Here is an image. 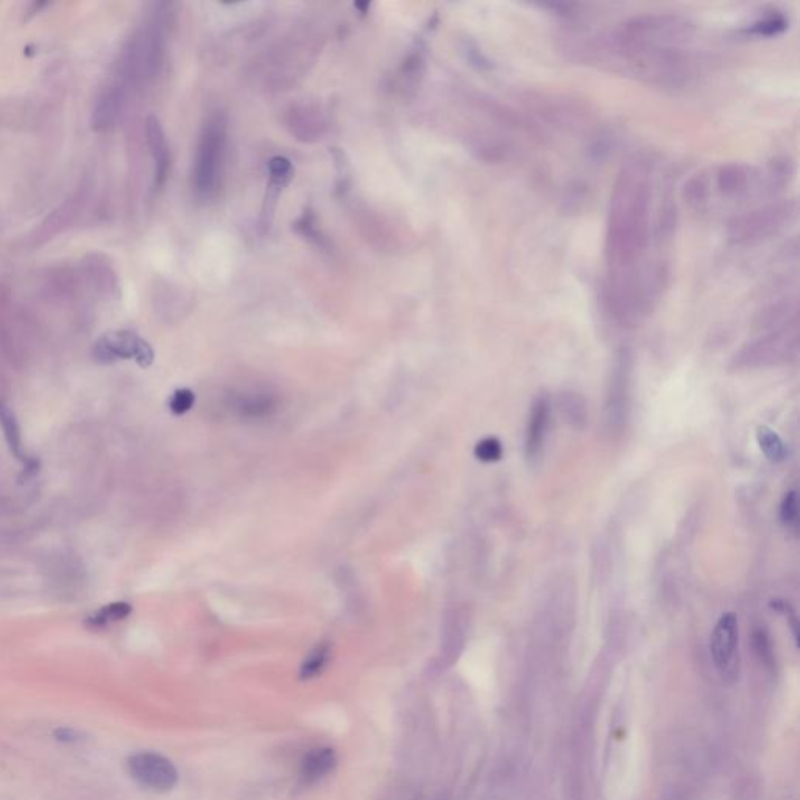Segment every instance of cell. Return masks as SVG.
<instances>
[{
	"label": "cell",
	"instance_id": "obj_1",
	"mask_svg": "<svg viewBox=\"0 0 800 800\" xmlns=\"http://www.w3.org/2000/svg\"><path fill=\"white\" fill-rule=\"evenodd\" d=\"M652 164L632 158L620 169L609 200L605 258L607 294H641L663 286V265L647 263L652 239Z\"/></svg>",
	"mask_w": 800,
	"mask_h": 800
},
{
	"label": "cell",
	"instance_id": "obj_2",
	"mask_svg": "<svg viewBox=\"0 0 800 800\" xmlns=\"http://www.w3.org/2000/svg\"><path fill=\"white\" fill-rule=\"evenodd\" d=\"M169 14L168 5L158 6L144 27L128 42L122 63L127 83L140 85L160 74L168 40Z\"/></svg>",
	"mask_w": 800,
	"mask_h": 800
},
{
	"label": "cell",
	"instance_id": "obj_3",
	"mask_svg": "<svg viewBox=\"0 0 800 800\" xmlns=\"http://www.w3.org/2000/svg\"><path fill=\"white\" fill-rule=\"evenodd\" d=\"M226 145L227 119L218 111L203 124L192 166V192L200 203L215 200L219 192Z\"/></svg>",
	"mask_w": 800,
	"mask_h": 800
},
{
	"label": "cell",
	"instance_id": "obj_4",
	"mask_svg": "<svg viewBox=\"0 0 800 800\" xmlns=\"http://www.w3.org/2000/svg\"><path fill=\"white\" fill-rule=\"evenodd\" d=\"M795 200L766 205L731 218L727 224V237L737 246L761 243L785 230L795 220Z\"/></svg>",
	"mask_w": 800,
	"mask_h": 800
},
{
	"label": "cell",
	"instance_id": "obj_5",
	"mask_svg": "<svg viewBox=\"0 0 800 800\" xmlns=\"http://www.w3.org/2000/svg\"><path fill=\"white\" fill-rule=\"evenodd\" d=\"M94 358L102 365L119 360H135L141 367L153 363V349L140 335L130 330H115L105 333L93 349Z\"/></svg>",
	"mask_w": 800,
	"mask_h": 800
},
{
	"label": "cell",
	"instance_id": "obj_6",
	"mask_svg": "<svg viewBox=\"0 0 800 800\" xmlns=\"http://www.w3.org/2000/svg\"><path fill=\"white\" fill-rule=\"evenodd\" d=\"M126 767L135 782L157 793L171 791L179 782V772L175 766L166 757L155 752L144 750L130 755Z\"/></svg>",
	"mask_w": 800,
	"mask_h": 800
},
{
	"label": "cell",
	"instance_id": "obj_7",
	"mask_svg": "<svg viewBox=\"0 0 800 800\" xmlns=\"http://www.w3.org/2000/svg\"><path fill=\"white\" fill-rule=\"evenodd\" d=\"M738 618L735 613H724L714 626L710 638V652L714 665L724 675L735 674L738 667Z\"/></svg>",
	"mask_w": 800,
	"mask_h": 800
},
{
	"label": "cell",
	"instance_id": "obj_8",
	"mask_svg": "<svg viewBox=\"0 0 800 800\" xmlns=\"http://www.w3.org/2000/svg\"><path fill=\"white\" fill-rule=\"evenodd\" d=\"M267 171H269V181H267L266 192H265L263 207H261L260 220H258L261 232L263 233L269 232L273 228L280 196H282L284 188L288 186V183L294 177L293 163L288 158L282 157V155H277V157H273L269 160Z\"/></svg>",
	"mask_w": 800,
	"mask_h": 800
},
{
	"label": "cell",
	"instance_id": "obj_9",
	"mask_svg": "<svg viewBox=\"0 0 800 800\" xmlns=\"http://www.w3.org/2000/svg\"><path fill=\"white\" fill-rule=\"evenodd\" d=\"M286 124L291 135L302 143L322 140L327 132L325 113L316 104L293 105L286 115Z\"/></svg>",
	"mask_w": 800,
	"mask_h": 800
},
{
	"label": "cell",
	"instance_id": "obj_10",
	"mask_svg": "<svg viewBox=\"0 0 800 800\" xmlns=\"http://www.w3.org/2000/svg\"><path fill=\"white\" fill-rule=\"evenodd\" d=\"M551 423V404L545 395L536 397L528 416L526 433V455L528 460H536L543 452L547 430Z\"/></svg>",
	"mask_w": 800,
	"mask_h": 800
},
{
	"label": "cell",
	"instance_id": "obj_11",
	"mask_svg": "<svg viewBox=\"0 0 800 800\" xmlns=\"http://www.w3.org/2000/svg\"><path fill=\"white\" fill-rule=\"evenodd\" d=\"M0 425H2L6 444H8V449L13 453V457L23 464V476H25V480H27L30 476H33V474L40 470H38L40 463L35 459L29 457L27 452H25L21 425H19L18 419H16V414L2 399H0Z\"/></svg>",
	"mask_w": 800,
	"mask_h": 800
},
{
	"label": "cell",
	"instance_id": "obj_12",
	"mask_svg": "<svg viewBox=\"0 0 800 800\" xmlns=\"http://www.w3.org/2000/svg\"><path fill=\"white\" fill-rule=\"evenodd\" d=\"M754 168H750L744 163H729L721 166L716 174V188L718 191L729 199H737L746 196L754 186Z\"/></svg>",
	"mask_w": 800,
	"mask_h": 800
},
{
	"label": "cell",
	"instance_id": "obj_13",
	"mask_svg": "<svg viewBox=\"0 0 800 800\" xmlns=\"http://www.w3.org/2000/svg\"><path fill=\"white\" fill-rule=\"evenodd\" d=\"M145 140H147L152 158L155 163V186L162 188L168 181L171 152H169L168 140H166L162 124L155 116H149L145 121Z\"/></svg>",
	"mask_w": 800,
	"mask_h": 800
},
{
	"label": "cell",
	"instance_id": "obj_14",
	"mask_svg": "<svg viewBox=\"0 0 800 800\" xmlns=\"http://www.w3.org/2000/svg\"><path fill=\"white\" fill-rule=\"evenodd\" d=\"M124 96H126V88L111 87L107 89L96 105L94 110V127L98 130H105L110 128L117 117L121 115L122 104H124Z\"/></svg>",
	"mask_w": 800,
	"mask_h": 800
},
{
	"label": "cell",
	"instance_id": "obj_15",
	"mask_svg": "<svg viewBox=\"0 0 800 800\" xmlns=\"http://www.w3.org/2000/svg\"><path fill=\"white\" fill-rule=\"evenodd\" d=\"M337 761V754L333 749H314L302 761V780L305 783L318 782L335 769Z\"/></svg>",
	"mask_w": 800,
	"mask_h": 800
},
{
	"label": "cell",
	"instance_id": "obj_16",
	"mask_svg": "<svg viewBox=\"0 0 800 800\" xmlns=\"http://www.w3.org/2000/svg\"><path fill=\"white\" fill-rule=\"evenodd\" d=\"M757 442L763 455L772 463H782L788 457V447L782 436L767 425H760L757 429Z\"/></svg>",
	"mask_w": 800,
	"mask_h": 800
},
{
	"label": "cell",
	"instance_id": "obj_17",
	"mask_svg": "<svg viewBox=\"0 0 800 800\" xmlns=\"http://www.w3.org/2000/svg\"><path fill=\"white\" fill-rule=\"evenodd\" d=\"M132 613V605L127 602H113L96 609L93 615L88 616L85 626L93 630H99L110 626L113 622L127 619Z\"/></svg>",
	"mask_w": 800,
	"mask_h": 800
},
{
	"label": "cell",
	"instance_id": "obj_18",
	"mask_svg": "<svg viewBox=\"0 0 800 800\" xmlns=\"http://www.w3.org/2000/svg\"><path fill=\"white\" fill-rule=\"evenodd\" d=\"M294 228H296V232L299 233V235H302L303 238L308 239L310 243L316 244L320 249L327 250L330 247L329 239L325 238L324 233H322L320 226H318V220H316V216L313 215V211L307 209V211L296 220Z\"/></svg>",
	"mask_w": 800,
	"mask_h": 800
},
{
	"label": "cell",
	"instance_id": "obj_19",
	"mask_svg": "<svg viewBox=\"0 0 800 800\" xmlns=\"http://www.w3.org/2000/svg\"><path fill=\"white\" fill-rule=\"evenodd\" d=\"M329 660H330V646L325 643L320 644L318 647H314L310 652V656L302 663L301 679L310 680L318 677L324 671Z\"/></svg>",
	"mask_w": 800,
	"mask_h": 800
},
{
	"label": "cell",
	"instance_id": "obj_20",
	"mask_svg": "<svg viewBox=\"0 0 800 800\" xmlns=\"http://www.w3.org/2000/svg\"><path fill=\"white\" fill-rule=\"evenodd\" d=\"M423 52H413L406 57L399 70V80L404 89L416 87L419 79L423 76Z\"/></svg>",
	"mask_w": 800,
	"mask_h": 800
},
{
	"label": "cell",
	"instance_id": "obj_21",
	"mask_svg": "<svg viewBox=\"0 0 800 800\" xmlns=\"http://www.w3.org/2000/svg\"><path fill=\"white\" fill-rule=\"evenodd\" d=\"M708 194H710V186H708L707 177L703 174L691 177L684 185V200L690 203L693 209H702L707 203Z\"/></svg>",
	"mask_w": 800,
	"mask_h": 800
},
{
	"label": "cell",
	"instance_id": "obj_22",
	"mask_svg": "<svg viewBox=\"0 0 800 800\" xmlns=\"http://www.w3.org/2000/svg\"><path fill=\"white\" fill-rule=\"evenodd\" d=\"M474 455L477 460H480L483 463H496L502 459L504 455V446L498 438L488 436L479 441L474 449Z\"/></svg>",
	"mask_w": 800,
	"mask_h": 800
},
{
	"label": "cell",
	"instance_id": "obj_23",
	"mask_svg": "<svg viewBox=\"0 0 800 800\" xmlns=\"http://www.w3.org/2000/svg\"><path fill=\"white\" fill-rule=\"evenodd\" d=\"M330 155L331 160L335 163V168H337V192L344 194L350 186V164H349L348 155L340 147L330 149Z\"/></svg>",
	"mask_w": 800,
	"mask_h": 800
},
{
	"label": "cell",
	"instance_id": "obj_24",
	"mask_svg": "<svg viewBox=\"0 0 800 800\" xmlns=\"http://www.w3.org/2000/svg\"><path fill=\"white\" fill-rule=\"evenodd\" d=\"M780 521L783 526L791 530H797L799 526V504L795 491H788L780 504Z\"/></svg>",
	"mask_w": 800,
	"mask_h": 800
},
{
	"label": "cell",
	"instance_id": "obj_25",
	"mask_svg": "<svg viewBox=\"0 0 800 800\" xmlns=\"http://www.w3.org/2000/svg\"><path fill=\"white\" fill-rule=\"evenodd\" d=\"M194 402H196V395L192 393L191 389H177L172 397L169 399V410L177 414V416H181V414H185V413L191 410L192 406H194Z\"/></svg>",
	"mask_w": 800,
	"mask_h": 800
},
{
	"label": "cell",
	"instance_id": "obj_26",
	"mask_svg": "<svg viewBox=\"0 0 800 800\" xmlns=\"http://www.w3.org/2000/svg\"><path fill=\"white\" fill-rule=\"evenodd\" d=\"M785 29H786V19L783 18L782 14H772L754 23L752 32L760 36H772L782 33Z\"/></svg>",
	"mask_w": 800,
	"mask_h": 800
},
{
	"label": "cell",
	"instance_id": "obj_27",
	"mask_svg": "<svg viewBox=\"0 0 800 800\" xmlns=\"http://www.w3.org/2000/svg\"><path fill=\"white\" fill-rule=\"evenodd\" d=\"M754 643L755 647L758 650V654H760L761 660L765 661L766 665H772V649L769 638H767V633L765 630H761V628L760 630H755Z\"/></svg>",
	"mask_w": 800,
	"mask_h": 800
},
{
	"label": "cell",
	"instance_id": "obj_28",
	"mask_svg": "<svg viewBox=\"0 0 800 800\" xmlns=\"http://www.w3.org/2000/svg\"><path fill=\"white\" fill-rule=\"evenodd\" d=\"M53 738L60 742L74 744V742L85 741V740H87V735L81 733L80 730L72 729V727H59V729L53 730Z\"/></svg>",
	"mask_w": 800,
	"mask_h": 800
},
{
	"label": "cell",
	"instance_id": "obj_29",
	"mask_svg": "<svg viewBox=\"0 0 800 800\" xmlns=\"http://www.w3.org/2000/svg\"><path fill=\"white\" fill-rule=\"evenodd\" d=\"M354 6L355 8H358V10H361V14H366V13H367V10L371 8V4H369V2H366V4H355Z\"/></svg>",
	"mask_w": 800,
	"mask_h": 800
}]
</instances>
